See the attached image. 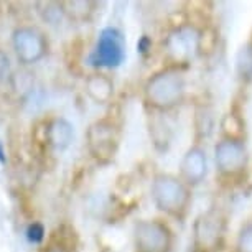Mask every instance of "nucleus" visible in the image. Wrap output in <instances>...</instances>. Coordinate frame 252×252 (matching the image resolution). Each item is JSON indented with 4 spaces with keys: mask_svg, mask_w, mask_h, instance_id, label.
Here are the masks:
<instances>
[{
    "mask_svg": "<svg viewBox=\"0 0 252 252\" xmlns=\"http://www.w3.org/2000/svg\"><path fill=\"white\" fill-rule=\"evenodd\" d=\"M236 252H252V220L241 227L236 241Z\"/></svg>",
    "mask_w": 252,
    "mask_h": 252,
    "instance_id": "15",
    "label": "nucleus"
},
{
    "mask_svg": "<svg viewBox=\"0 0 252 252\" xmlns=\"http://www.w3.org/2000/svg\"><path fill=\"white\" fill-rule=\"evenodd\" d=\"M226 232V218L218 209L201 213L193 222V244L199 252H211L221 246Z\"/></svg>",
    "mask_w": 252,
    "mask_h": 252,
    "instance_id": "8",
    "label": "nucleus"
},
{
    "mask_svg": "<svg viewBox=\"0 0 252 252\" xmlns=\"http://www.w3.org/2000/svg\"><path fill=\"white\" fill-rule=\"evenodd\" d=\"M135 252H172L173 231L161 220H139L132 229Z\"/></svg>",
    "mask_w": 252,
    "mask_h": 252,
    "instance_id": "6",
    "label": "nucleus"
},
{
    "mask_svg": "<svg viewBox=\"0 0 252 252\" xmlns=\"http://www.w3.org/2000/svg\"><path fill=\"white\" fill-rule=\"evenodd\" d=\"M249 155L246 144L237 137H224L215 147V163L216 170L222 177L234 178L244 172Z\"/></svg>",
    "mask_w": 252,
    "mask_h": 252,
    "instance_id": "9",
    "label": "nucleus"
},
{
    "mask_svg": "<svg viewBox=\"0 0 252 252\" xmlns=\"http://www.w3.org/2000/svg\"><path fill=\"white\" fill-rule=\"evenodd\" d=\"M201 41L203 35L196 27L189 25V23H182L166 33L163 48L166 56L173 63L183 64L193 60V56L201 48Z\"/></svg>",
    "mask_w": 252,
    "mask_h": 252,
    "instance_id": "7",
    "label": "nucleus"
},
{
    "mask_svg": "<svg viewBox=\"0 0 252 252\" xmlns=\"http://www.w3.org/2000/svg\"><path fill=\"white\" fill-rule=\"evenodd\" d=\"M7 161V155H5V149H3L2 142H0V163H5Z\"/></svg>",
    "mask_w": 252,
    "mask_h": 252,
    "instance_id": "20",
    "label": "nucleus"
},
{
    "mask_svg": "<svg viewBox=\"0 0 252 252\" xmlns=\"http://www.w3.org/2000/svg\"><path fill=\"white\" fill-rule=\"evenodd\" d=\"M144 102L157 112H170L182 106L187 96V79L178 66L157 71L144 84Z\"/></svg>",
    "mask_w": 252,
    "mask_h": 252,
    "instance_id": "1",
    "label": "nucleus"
},
{
    "mask_svg": "<svg viewBox=\"0 0 252 252\" xmlns=\"http://www.w3.org/2000/svg\"><path fill=\"white\" fill-rule=\"evenodd\" d=\"M64 18L73 23H88L93 20L96 13V2L91 0H71V2H61Z\"/></svg>",
    "mask_w": 252,
    "mask_h": 252,
    "instance_id": "13",
    "label": "nucleus"
},
{
    "mask_svg": "<svg viewBox=\"0 0 252 252\" xmlns=\"http://www.w3.org/2000/svg\"><path fill=\"white\" fill-rule=\"evenodd\" d=\"M45 142L55 154H63L74 142V126L66 117H53L45 126Z\"/></svg>",
    "mask_w": 252,
    "mask_h": 252,
    "instance_id": "11",
    "label": "nucleus"
},
{
    "mask_svg": "<svg viewBox=\"0 0 252 252\" xmlns=\"http://www.w3.org/2000/svg\"><path fill=\"white\" fill-rule=\"evenodd\" d=\"M10 45L22 68L35 66L50 55V38L36 25H18L13 28Z\"/></svg>",
    "mask_w": 252,
    "mask_h": 252,
    "instance_id": "4",
    "label": "nucleus"
},
{
    "mask_svg": "<svg viewBox=\"0 0 252 252\" xmlns=\"http://www.w3.org/2000/svg\"><path fill=\"white\" fill-rule=\"evenodd\" d=\"M25 237H27V241L30 242V244H35V246L41 244V242L45 241V237H46L45 226L41 224V222H38V221L30 222V224L27 226Z\"/></svg>",
    "mask_w": 252,
    "mask_h": 252,
    "instance_id": "16",
    "label": "nucleus"
},
{
    "mask_svg": "<svg viewBox=\"0 0 252 252\" xmlns=\"http://www.w3.org/2000/svg\"><path fill=\"white\" fill-rule=\"evenodd\" d=\"M46 252H68V251H66L61 244H53V246H50L48 249H46Z\"/></svg>",
    "mask_w": 252,
    "mask_h": 252,
    "instance_id": "19",
    "label": "nucleus"
},
{
    "mask_svg": "<svg viewBox=\"0 0 252 252\" xmlns=\"http://www.w3.org/2000/svg\"><path fill=\"white\" fill-rule=\"evenodd\" d=\"M150 50H152V40H150V36L142 35L140 40L137 41V51H139L140 55H147Z\"/></svg>",
    "mask_w": 252,
    "mask_h": 252,
    "instance_id": "18",
    "label": "nucleus"
},
{
    "mask_svg": "<svg viewBox=\"0 0 252 252\" xmlns=\"http://www.w3.org/2000/svg\"><path fill=\"white\" fill-rule=\"evenodd\" d=\"M121 145V127L114 119L102 117L86 129V149L97 165H109Z\"/></svg>",
    "mask_w": 252,
    "mask_h": 252,
    "instance_id": "3",
    "label": "nucleus"
},
{
    "mask_svg": "<svg viewBox=\"0 0 252 252\" xmlns=\"http://www.w3.org/2000/svg\"><path fill=\"white\" fill-rule=\"evenodd\" d=\"M150 196L155 208L175 220H185L193 201L191 188L172 173H157L150 185Z\"/></svg>",
    "mask_w": 252,
    "mask_h": 252,
    "instance_id": "2",
    "label": "nucleus"
},
{
    "mask_svg": "<svg viewBox=\"0 0 252 252\" xmlns=\"http://www.w3.org/2000/svg\"><path fill=\"white\" fill-rule=\"evenodd\" d=\"M12 76H13V66L10 56L3 50H0V86L10 83Z\"/></svg>",
    "mask_w": 252,
    "mask_h": 252,
    "instance_id": "17",
    "label": "nucleus"
},
{
    "mask_svg": "<svg viewBox=\"0 0 252 252\" xmlns=\"http://www.w3.org/2000/svg\"><path fill=\"white\" fill-rule=\"evenodd\" d=\"M236 69L242 79H252V41L246 43L237 51Z\"/></svg>",
    "mask_w": 252,
    "mask_h": 252,
    "instance_id": "14",
    "label": "nucleus"
},
{
    "mask_svg": "<svg viewBox=\"0 0 252 252\" xmlns=\"http://www.w3.org/2000/svg\"><path fill=\"white\" fill-rule=\"evenodd\" d=\"M84 94L96 106H107L116 97V84L104 71H93L84 78Z\"/></svg>",
    "mask_w": 252,
    "mask_h": 252,
    "instance_id": "12",
    "label": "nucleus"
},
{
    "mask_svg": "<svg viewBox=\"0 0 252 252\" xmlns=\"http://www.w3.org/2000/svg\"><path fill=\"white\" fill-rule=\"evenodd\" d=\"M208 175V157L203 147L193 145L185 152L182 161H180V175L178 177L188 185L189 188L198 187Z\"/></svg>",
    "mask_w": 252,
    "mask_h": 252,
    "instance_id": "10",
    "label": "nucleus"
},
{
    "mask_svg": "<svg viewBox=\"0 0 252 252\" xmlns=\"http://www.w3.org/2000/svg\"><path fill=\"white\" fill-rule=\"evenodd\" d=\"M127 55L126 36L117 27H106L99 32L94 43L89 63L94 71L102 69H117L124 63Z\"/></svg>",
    "mask_w": 252,
    "mask_h": 252,
    "instance_id": "5",
    "label": "nucleus"
}]
</instances>
